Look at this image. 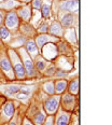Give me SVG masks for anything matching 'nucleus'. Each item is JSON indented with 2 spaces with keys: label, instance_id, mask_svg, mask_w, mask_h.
<instances>
[{
  "label": "nucleus",
  "instance_id": "a211bd4d",
  "mask_svg": "<svg viewBox=\"0 0 112 125\" xmlns=\"http://www.w3.org/2000/svg\"><path fill=\"white\" fill-rule=\"evenodd\" d=\"M69 92L71 94H73V95L79 92V80H78V79H74V80H72V81L70 82V84H69Z\"/></svg>",
  "mask_w": 112,
  "mask_h": 125
},
{
  "label": "nucleus",
  "instance_id": "9b49d317",
  "mask_svg": "<svg viewBox=\"0 0 112 125\" xmlns=\"http://www.w3.org/2000/svg\"><path fill=\"white\" fill-rule=\"evenodd\" d=\"M70 115L67 112H59L56 119L55 125H68Z\"/></svg>",
  "mask_w": 112,
  "mask_h": 125
},
{
  "label": "nucleus",
  "instance_id": "6e6552de",
  "mask_svg": "<svg viewBox=\"0 0 112 125\" xmlns=\"http://www.w3.org/2000/svg\"><path fill=\"white\" fill-rule=\"evenodd\" d=\"M62 105L66 110H73L74 108V96L71 94H67L62 97Z\"/></svg>",
  "mask_w": 112,
  "mask_h": 125
},
{
  "label": "nucleus",
  "instance_id": "b1692460",
  "mask_svg": "<svg viewBox=\"0 0 112 125\" xmlns=\"http://www.w3.org/2000/svg\"><path fill=\"white\" fill-rule=\"evenodd\" d=\"M38 29L40 32H46V31H48V24H46V23H42V24L39 25Z\"/></svg>",
  "mask_w": 112,
  "mask_h": 125
},
{
  "label": "nucleus",
  "instance_id": "423d86ee",
  "mask_svg": "<svg viewBox=\"0 0 112 125\" xmlns=\"http://www.w3.org/2000/svg\"><path fill=\"white\" fill-rule=\"evenodd\" d=\"M19 24V19H17L16 14L13 12H10L7 14V17H6V25H7V28H10V29H13L15 28Z\"/></svg>",
  "mask_w": 112,
  "mask_h": 125
},
{
  "label": "nucleus",
  "instance_id": "4468645a",
  "mask_svg": "<svg viewBox=\"0 0 112 125\" xmlns=\"http://www.w3.org/2000/svg\"><path fill=\"white\" fill-rule=\"evenodd\" d=\"M50 32L53 36H61L62 35V28H61V24L54 22L53 24L51 25V27H50Z\"/></svg>",
  "mask_w": 112,
  "mask_h": 125
},
{
  "label": "nucleus",
  "instance_id": "dca6fc26",
  "mask_svg": "<svg viewBox=\"0 0 112 125\" xmlns=\"http://www.w3.org/2000/svg\"><path fill=\"white\" fill-rule=\"evenodd\" d=\"M46 65H48V62H46V61L43 58V57L41 56H36V66H37V68L39 70H44L46 67Z\"/></svg>",
  "mask_w": 112,
  "mask_h": 125
},
{
  "label": "nucleus",
  "instance_id": "bb28decb",
  "mask_svg": "<svg viewBox=\"0 0 112 125\" xmlns=\"http://www.w3.org/2000/svg\"><path fill=\"white\" fill-rule=\"evenodd\" d=\"M54 74H56V77H65L67 74V72L64 71V70H58V71H55Z\"/></svg>",
  "mask_w": 112,
  "mask_h": 125
},
{
  "label": "nucleus",
  "instance_id": "cd10ccee",
  "mask_svg": "<svg viewBox=\"0 0 112 125\" xmlns=\"http://www.w3.org/2000/svg\"><path fill=\"white\" fill-rule=\"evenodd\" d=\"M44 125H53V116H49V119L46 120Z\"/></svg>",
  "mask_w": 112,
  "mask_h": 125
},
{
  "label": "nucleus",
  "instance_id": "4be33fe9",
  "mask_svg": "<svg viewBox=\"0 0 112 125\" xmlns=\"http://www.w3.org/2000/svg\"><path fill=\"white\" fill-rule=\"evenodd\" d=\"M10 37V32H9V29L7 27H1L0 28V38L2 40H8Z\"/></svg>",
  "mask_w": 112,
  "mask_h": 125
},
{
  "label": "nucleus",
  "instance_id": "aec40b11",
  "mask_svg": "<svg viewBox=\"0 0 112 125\" xmlns=\"http://www.w3.org/2000/svg\"><path fill=\"white\" fill-rule=\"evenodd\" d=\"M44 120H45V116H44V114L42 112H39L35 115V120H33V122H35L36 125H42Z\"/></svg>",
  "mask_w": 112,
  "mask_h": 125
},
{
  "label": "nucleus",
  "instance_id": "6ab92c4d",
  "mask_svg": "<svg viewBox=\"0 0 112 125\" xmlns=\"http://www.w3.org/2000/svg\"><path fill=\"white\" fill-rule=\"evenodd\" d=\"M43 90L48 94H54L55 90H54V83L53 82H46L43 84Z\"/></svg>",
  "mask_w": 112,
  "mask_h": 125
},
{
  "label": "nucleus",
  "instance_id": "5701e85b",
  "mask_svg": "<svg viewBox=\"0 0 112 125\" xmlns=\"http://www.w3.org/2000/svg\"><path fill=\"white\" fill-rule=\"evenodd\" d=\"M42 15L43 17H45V19H48V17H50V13H51V8L50 6H48V4H44L42 6Z\"/></svg>",
  "mask_w": 112,
  "mask_h": 125
},
{
  "label": "nucleus",
  "instance_id": "c756f323",
  "mask_svg": "<svg viewBox=\"0 0 112 125\" xmlns=\"http://www.w3.org/2000/svg\"><path fill=\"white\" fill-rule=\"evenodd\" d=\"M1 21H2V15H1V12H0V23H1Z\"/></svg>",
  "mask_w": 112,
  "mask_h": 125
},
{
  "label": "nucleus",
  "instance_id": "f257e3e1",
  "mask_svg": "<svg viewBox=\"0 0 112 125\" xmlns=\"http://www.w3.org/2000/svg\"><path fill=\"white\" fill-rule=\"evenodd\" d=\"M10 54H11V57H12V61H13V64H14V72L16 74V77L19 79H22V78L25 77V69H24V66L22 65L20 62L19 56L15 52H12L10 51Z\"/></svg>",
  "mask_w": 112,
  "mask_h": 125
},
{
  "label": "nucleus",
  "instance_id": "a878e982",
  "mask_svg": "<svg viewBox=\"0 0 112 125\" xmlns=\"http://www.w3.org/2000/svg\"><path fill=\"white\" fill-rule=\"evenodd\" d=\"M54 73H55V67L54 66H52V67H50V68L46 69V74L48 75H52Z\"/></svg>",
  "mask_w": 112,
  "mask_h": 125
},
{
  "label": "nucleus",
  "instance_id": "7ed1b4c3",
  "mask_svg": "<svg viewBox=\"0 0 112 125\" xmlns=\"http://www.w3.org/2000/svg\"><path fill=\"white\" fill-rule=\"evenodd\" d=\"M58 105H59V97L58 96H53V97H50L45 100L44 108H45L48 113L53 114L54 112H56L57 108H58Z\"/></svg>",
  "mask_w": 112,
  "mask_h": 125
},
{
  "label": "nucleus",
  "instance_id": "f3484780",
  "mask_svg": "<svg viewBox=\"0 0 112 125\" xmlns=\"http://www.w3.org/2000/svg\"><path fill=\"white\" fill-rule=\"evenodd\" d=\"M19 14L22 16V19H24L26 21H28L30 19V15H31V11H30V9L28 7H24V8H22V9L19 11Z\"/></svg>",
  "mask_w": 112,
  "mask_h": 125
},
{
  "label": "nucleus",
  "instance_id": "412c9836",
  "mask_svg": "<svg viewBox=\"0 0 112 125\" xmlns=\"http://www.w3.org/2000/svg\"><path fill=\"white\" fill-rule=\"evenodd\" d=\"M20 87L17 86V85H12V86H9L6 90V94L9 96H13V94H16L17 92H20Z\"/></svg>",
  "mask_w": 112,
  "mask_h": 125
},
{
  "label": "nucleus",
  "instance_id": "0eeeda50",
  "mask_svg": "<svg viewBox=\"0 0 112 125\" xmlns=\"http://www.w3.org/2000/svg\"><path fill=\"white\" fill-rule=\"evenodd\" d=\"M56 40H57L56 37L53 38V37L48 36V35H40L37 37V39H36V45H37V48L41 49L45 43L52 42V41H56Z\"/></svg>",
  "mask_w": 112,
  "mask_h": 125
},
{
  "label": "nucleus",
  "instance_id": "39448f33",
  "mask_svg": "<svg viewBox=\"0 0 112 125\" xmlns=\"http://www.w3.org/2000/svg\"><path fill=\"white\" fill-rule=\"evenodd\" d=\"M43 54L48 59H52L57 55V49L56 45L53 43H48L46 48L43 49Z\"/></svg>",
  "mask_w": 112,
  "mask_h": 125
},
{
  "label": "nucleus",
  "instance_id": "9d476101",
  "mask_svg": "<svg viewBox=\"0 0 112 125\" xmlns=\"http://www.w3.org/2000/svg\"><path fill=\"white\" fill-rule=\"evenodd\" d=\"M26 52L29 56H32V57H36L38 55V48L36 45L35 41L32 40H29L27 43H26Z\"/></svg>",
  "mask_w": 112,
  "mask_h": 125
},
{
  "label": "nucleus",
  "instance_id": "f8f14e48",
  "mask_svg": "<svg viewBox=\"0 0 112 125\" xmlns=\"http://www.w3.org/2000/svg\"><path fill=\"white\" fill-rule=\"evenodd\" d=\"M13 112H14V107H13L12 103H7L3 107V115L4 119L8 120L10 119L13 115Z\"/></svg>",
  "mask_w": 112,
  "mask_h": 125
},
{
  "label": "nucleus",
  "instance_id": "20e7f679",
  "mask_svg": "<svg viewBox=\"0 0 112 125\" xmlns=\"http://www.w3.org/2000/svg\"><path fill=\"white\" fill-rule=\"evenodd\" d=\"M79 7V2L78 0H65V1L61 2L59 8H61V11H73V10H78Z\"/></svg>",
  "mask_w": 112,
  "mask_h": 125
},
{
  "label": "nucleus",
  "instance_id": "1a4fd4ad",
  "mask_svg": "<svg viewBox=\"0 0 112 125\" xmlns=\"http://www.w3.org/2000/svg\"><path fill=\"white\" fill-rule=\"evenodd\" d=\"M0 66H1V69L7 73L8 77L13 78L12 65H11V62H10L9 59H8V58H2L1 61H0Z\"/></svg>",
  "mask_w": 112,
  "mask_h": 125
},
{
  "label": "nucleus",
  "instance_id": "f03ea898",
  "mask_svg": "<svg viewBox=\"0 0 112 125\" xmlns=\"http://www.w3.org/2000/svg\"><path fill=\"white\" fill-rule=\"evenodd\" d=\"M20 54H22V57H23V61H24V66H25V71L27 72V75L28 77H33L35 75V66H33V62L31 61L30 56L27 54L24 49H20Z\"/></svg>",
  "mask_w": 112,
  "mask_h": 125
},
{
  "label": "nucleus",
  "instance_id": "ddd939ff",
  "mask_svg": "<svg viewBox=\"0 0 112 125\" xmlns=\"http://www.w3.org/2000/svg\"><path fill=\"white\" fill-rule=\"evenodd\" d=\"M74 22V17L72 14H65L61 19V26L62 27H70Z\"/></svg>",
  "mask_w": 112,
  "mask_h": 125
},
{
  "label": "nucleus",
  "instance_id": "2f4dec72",
  "mask_svg": "<svg viewBox=\"0 0 112 125\" xmlns=\"http://www.w3.org/2000/svg\"><path fill=\"white\" fill-rule=\"evenodd\" d=\"M24 1H30V0H24Z\"/></svg>",
  "mask_w": 112,
  "mask_h": 125
},
{
  "label": "nucleus",
  "instance_id": "c85d7f7f",
  "mask_svg": "<svg viewBox=\"0 0 112 125\" xmlns=\"http://www.w3.org/2000/svg\"><path fill=\"white\" fill-rule=\"evenodd\" d=\"M23 125H32V124H31V122H29L27 119H25L24 120V124H23Z\"/></svg>",
  "mask_w": 112,
  "mask_h": 125
},
{
  "label": "nucleus",
  "instance_id": "2eb2a0df",
  "mask_svg": "<svg viewBox=\"0 0 112 125\" xmlns=\"http://www.w3.org/2000/svg\"><path fill=\"white\" fill-rule=\"evenodd\" d=\"M66 87H67V81L66 80H58V81H56L55 84H54V90H55V92L57 94L62 93Z\"/></svg>",
  "mask_w": 112,
  "mask_h": 125
},
{
  "label": "nucleus",
  "instance_id": "7c9ffc66",
  "mask_svg": "<svg viewBox=\"0 0 112 125\" xmlns=\"http://www.w3.org/2000/svg\"><path fill=\"white\" fill-rule=\"evenodd\" d=\"M9 125H15V123H14V122H11V123H10Z\"/></svg>",
  "mask_w": 112,
  "mask_h": 125
},
{
  "label": "nucleus",
  "instance_id": "393cba45",
  "mask_svg": "<svg viewBox=\"0 0 112 125\" xmlns=\"http://www.w3.org/2000/svg\"><path fill=\"white\" fill-rule=\"evenodd\" d=\"M41 6H42V3H41V0H33L32 7L35 8V9H40Z\"/></svg>",
  "mask_w": 112,
  "mask_h": 125
}]
</instances>
